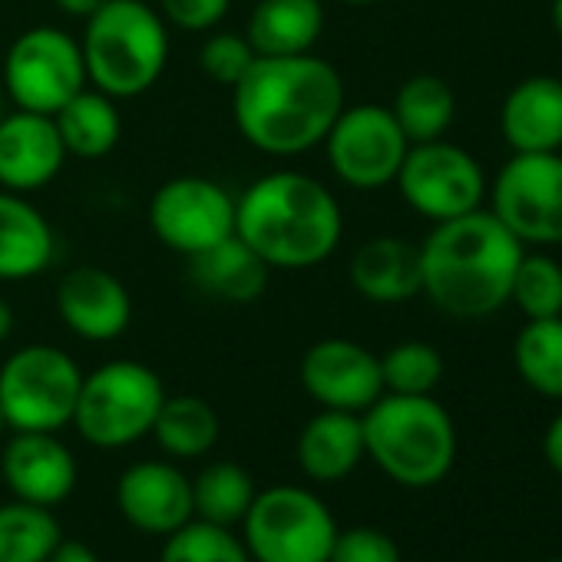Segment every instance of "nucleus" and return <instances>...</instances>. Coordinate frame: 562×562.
<instances>
[{
    "label": "nucleus",
    "mask_w": 562,
    "mask_h": 562,
    "mask_svg": "<svg viewBox=\"0 0 562 562\" xmlns=\"http://www.w3.org/2000/svg\"><path fill=\"white\" fill-rule=\"evenodd\" d=\"M341 74L315 57H255L232 87V120L241 139L265 156H302L325 143L345 110Z\"/></svg>",
    "instance_id": "nucleus-1"
},
{
    "label": "nucleus",
    "mask_w": 562,
    "mask_h": 562,
    "mask_svg": "<svg viewBox=\"0 0 562 562\" xmlns=\"http://www.w3.org/2000/svg\"><path fill=\"white\" fill-rule=\"evenodd\" d=\"M526 245L490 212L437 222L420 241V295L450 318L476 322L509 305Z\"/></svg>",
    "instance_id": "nucleus-2"
},
{
    "label": "nucleus",
    "mask_w": 562,
    "mask_h": 562,
    "mask_svg": "<svg viewBox=\"0 0 562 562\" xmlns=\"http://www.w3.org/2000/svg\"><path fill=\"white\" fill-rule=\"evenodd\" d=\"M235 235L268 268H315L345 238V215L335 192L308 172L278 169L255 179L235 199Z\"/></svg>",
    "instance_id": "nucleus-3"
},
{
    "label": "nucleus",
    "mask_w": 562,
    "mask_h": 562,
    "mask_svg": "<svg viewBox=\"0 0 562 562\" xmlns=\"http://www.w3.org/2000/svg\"><path fill=\"white\" fill-rule=\"evenodd\" d=\"M364 453L401 486H434L457 460V427L434 394H381L364 414Z\"/></svg>",
    "instance_id": "nucleus-4"
},
{
    "label": "nucleus",
    "mask_w": 562,
    "mask_h": 562,
    "mask_svg": "<svg viewBox=\"0 0 562 562\" xmlns=\"http://www.w3.org/2000/svg\"><path fill=\"white\" fill-rule=\"evenodd\" d=\"M87 83L113 100L149 93L169 64V24L146 0H106L80 41Z\"/></svg>",
    "instance_id": "nucleus-5"
},
{
    "label": "nucleus",
    "mask_w": 562,
    "mask_h": 562,
    "mask_svg": "<svg viewBox=\"0 0 562 562\" xmlns=\"http://www.w3.org/2000/svg\"><path fill=\"white\" fill-rule=\"evenodd\" d=\"M166 401L162 378L139 361H106L83 374L74 427L90 447L123 450L153 434L156 414Z\"/></svg>",
    "instance_id": "nucleus-6"
},
{
    "label": "nucleus",
    "mask_w": 562,
    "mask_h": 562,
    "mask_svg": "<svg viewBox=\"0 0 562 562\" xmlns=\"http://www.w3.org/2000/svg\"><path fill=\"white\" fill-rule=\"evenodd\" d=\"M241 529L251 562H328L338 536L328 503L295 483L258 490Z\"/></svg>",
    "instance_id": "nucleus-7"
},
{
    "label": "nucleus",
    "mask_w": 562,
    "mask_h": 562,
    "mask_svg": "<svg viewBox=\"0 0 562 562\" xmlns=\"http://www.w3.org/2000/svg\"><path fill=\"white\" fill-rule=\"evenodd\" d=\"M80 384L83 371L67 351L27 345L0 364V411L14 434H57L74 424Z\"/></svg>",
    "instance_id": "nucleus-8"
},
{
    "label": "nucleus",
    "mask_w": 562,
    "mask_h": 562,
    "mask_svg": "<svg viewBox=\"0 0 562 562\" xmlns=\"http://www.w3.org/2000/svg\"><path fill=\"white\" fill-rule=\"evenodd\" d=\"M87 87L80 41L57 27L24 31L4 57V90L18 110L54 116Z\"/></svg>",
    "instance_id": "nucleus-9"
},
{
    "label": "nucleus",
    "mask_w": 562,
    "mask_h": 562,
    "mask_svg": "<svg viewBox=\"0 0 562 562\" xmlns=\"http://www.w3.org/2000/svg\"><path fill=\"white\" fill-rule=\"evenodd\" d=\"M322 146L328 153L331 172L361 192L391 186L411 149L391 106L381 103L345 106Z\"/></svg>",
    "instance_id": "nucleus-10"
},
{
    "label": "nucleus",
    "mask_w": 562,
    "mask_h": 562,
    "mask_svg": "<svg viewBox=\"0 0 562 562\" xmlns=\"http://www.w3.org/2000/svg\"><path fill=\"white\" fill-rule=\"evenodd\" d=\"M394 182L404 202L434 225L483 209L486 195V176L476 156L447 139L411 146Z\"/></svg>",
    "instance_id": "nucleus-11"
},
{
    "label": "nucleus",
    "mask_w": 562,
    "mask_h": 562,
    "mask_svg": "<svg viewBox=\"0 0 562 562\" xmlns=\"http://www.w3.org/2000/svg\"><path fill=\"white\" fill-rule=\"evenodd\" d=\"M490 212L522 245H562V153H513Z\"/></svg>",
    "instance_id": "nucleus-12"
},
{
    "label": "nucleus",
    "mask_w": 562,
    "mask_h": 562,
    "mask_svg": "<svg viewBox=\"0 0 562 562\" xmlns=\"http://www.w3.org/2000/svg\"><path fill=\"white\" fill-rule=\"evenodd\" d=\"M153 235L186 258L235 235V195L205 176H176L149 199Z\"/></svg>",
    "instance_id": "nucleus-13"
},
{
    "label": "nucleus",
    "mask_w": 562,
    "mask_h": 562,
    "mask_svg": "<svg viewBox=\"0 0 562 562\" xmlns=\"http://www.w3.org/2000/svg\"><path fill=\"white\" fill-rule=\"evenodd\" d=\"M302 387L325 411L364 414L381 394V358L358 341L325 338L302 358Z\"/></svg>",
    "instance_id": "nucleus-14"
},
{
    "label": "nucleus",
    "mask_w": 562,
    "mask_h": 562,
    "mask_svg": "<svg viewBox=\"0 0 562 562\" xmlns=\"http://www.w3.org/2000/svg\"><path fill=\"white\" fill-rule=\"evenodd\" d=\"M57 312L77 338L106 345L126 335L133 322V299L113 271L100 265H77L57 281Z\"/></svg>",
    "instance_id": "nucleus-15"
},
{
    "label": "nucleus",
    "mask_w": 562,
    "mask_h": 562,
    "mask_svg": "<svg viewBox=\"0 0 562 562\" xmlns=\"http://www.w3.org/2000/svg\"><path fill=\"white\" fill-rule=\"evenodd\" d=\"M116 506L133 529L146 536H169L195 516L192 480L166 460H139L123 470L116 483Z\"/></svg>",
    "instance_id": "nucleus-16"
},
{
    "label": "nucleus",
    "mask_w": 562,
    "mask_h": 562,
    "mask_svg": "<svg viewBox=\"0 0 562 562\" xmlns=\"http://www.w3.org/2000/svg\"><path fill=\"white\" fill-rule=\"evenodd\" d=\"M0 476L11 486L14 499L54 509L74 496L80 470L74 450L57 440V434L18 430L0 453Z\"/></svg>",
    "instance_id": "nucleus-17"
},
{
    "label": "nucleus",
    "mask_w": 562,
    "mask_h": 562,
    "mask_svg": "<svg viewBox=\"0 0 562 562\" xmlns=\"http://www.w3.org/2000/svg\"><path fill=\"white\" fill-rule=\"evenodd\" d=\"M67 162L54 116L14 110L0 120V189L37 192L50 186Z\"/></svg>",
    "instance_id": "nucleus-18"
},
{
    "label": "nucleus",
    "mask_w": 562,
    "mask_h": 562,
    "mask_svg": "<svg viewBox=\"0 0 562 562\" xmlns=\"http://www.w3.org/2000/svg\"><path fill=\"white\" fill-rule=\"evenodd\" d=\"M348 278L374 305H404L420 295V245L401 235H374L351 255Z\"/></svg>",
    "instance_id": "nucleus-19"
},
{
    "label": "nucleus",
    "mask_w": 562,
    "mask_h": 562,
    "mask_svg": "<svg viewBox=\"0 0 562 562\" xmlns=\"http://www.w3.org/2000/svg\"><path fill=\"white\" fill-rule=\"evenodd\" d=\"M499 130L513 153H562V80H519L503 100Z\"/></svg>",
    "instance_id": "nucleus-20"
},
{
    "label": "nucleus",
    "mask_w": 562,
    "mask_h": 562,
    "mask_svg": "<svg viewBox=\"0 0 562 562\" xmlns=\"http://www.w3.org/2000/svg\"><path fill=\"white\" fill-rule=\"evenodd\" d=\"M57 235L21 192L0 189V281H27L54 265Z\"/></svg>",
    "instance_id": "nucleus-21"
},
{
    "label": "nucleus",
    "mask_w": 562,
    "mask_h": 562,
    "mask_svg": "<svg viewBox=\"0 0 562 562\" xmlns=\"http://www.w3.org/2000/svg\"><path fill=\"white\" fill-rule=\"evenodd\" d=\"M268 261L238 235L222 238L218 245L189 258L192 285L225 305H251L268 289Z\"/></svg>",
    "instance_id": "nucleus-22"
},
{
    "label": "nucleus",
    "mask_w": 562,
    "mask_h": 562,
    "mask_svg": "<svg viewBox=\"0 0 562 562\" xmlns=\"http://www.w3.org/2000/svg\"><path fill=\"white\" fill-rule=\"evenodd\" d=\"M295 457L299 467L305 470V476H312L315 483H338L345 476H351L364 453V427H361V414H348V411H325L315 414L295 443Z\"/></svg>",
    "instance_id": "nucleus-23"
},
{
    "label": "nucleus",
    "mask_w": 562,
    "mask_h": 562,
    "mask_svg": "<svg viewBox=\"0 0 562 562\" xmlns=\"http://www.w3.org/2000/svg\"><path fill=\"white\" fill-rule=\"evenodd\" d=\"M322 34H325L322 0H258L245 27V37L258 57L312 54Z\"/></svg>",
    "instance_id": "nucleus-24"
},
{
    "label": "nucleus",
    "mask_w": 562,
    "mask_h": 562,
    "mask_svg": "<svg viewBox=\"0 0 562 562\" xmlns=\"http://www.w3.org/2000/svg\"><path fill=\"white\" fill-rule=\"evenodd\" d=\"M57 133L64 139L67 156L80 159H103L116 149L123 136V116L116 100L100 93L97 87H83L54 113Z\"/></svg>",
    "instance_id": "nucleus-25"
},
{
    "label": "nucleus",
    "mask_w": 562,
    "mask_h": 562,
    "mask_svg": "<svg viewBox=\"0 0 562 562\" xmlns=\"http://www.w3.org/2000/svg\"><path fill=\"white\" fill-rule=\"evenodd\" d=\"M391 113H394V120L404 130L411 146L434 143V139H443L447 130L453 126L457 97H453V90H450V83L443 77L417 74L397 90V97L391 103Z\"/></svg>",
    "instance_id": "nucleus-26"
},
{
    "label": "nucleus",
    "mask_w": 562,
    "mask_h": 562,
    "mask_svg": "<svg viewBox=\"0 0 562 562\" xmlns=\"http://www.w3.org/2000/svg\"><path fill=\"white\" fill-rule=\"evenodd\" d=\"M218 434H222V424H218L215 407L195 394H179V397L166 394L153 424L156 443L176 460L205 457L218 443Z\"/></svg>",
    "instance_id": "nucleus-27"
},
{
    "label": "nucleus",
    "mask_w": 562,
    "mask_h": 562,
    "mask_svg": "<svg viewBox=\"0 0 562 562\" xmlns=\"http://www.w3.org/2000/svg\"><path fill=\"white\" fill-rule=\"evenodd\" d=\"M255 480L245 467L232 460H215L209 463L195 480H192V509L195 519L215 522V526H238L255 499Z\"/></svg>",
    "instance_id": "nucleus-28"
},
{
    "label": "nucleus",
    "mask_w": 562,
    "mask_h": 562,
    "mask_svg": "<svg viewBox=\"0 0 562 562\" xmlns=\"http://www.w3.org/2000/svg\"><path fill=\"white\" fill-rule=\"evenodd\" d=\"M60 539L54 509L24 499L0 506V562H47Z\"/></svg>",
    "instance_id": "nucleus-29"
},
{
    "label": "nucleus",
    "mask_w": 562,
    "mask_h": 562,
    "mask_svg": "<svg viewBox=\"0 0 562 562\" xmlns=\"http://www.w3.org/2000/svg\"><path fill=\"white\" fill-rule=\"evenodd\" d=\"M513 364L529 391L562 401V315L526 322L513 345Z\"/></svg>",
    "instance_id": "nucleus-30"
},
{
    "label": "nucleus",
    "mask_w": 562,
    "mask_h": 562,
    "mask_svg": "<svg viewBox=\"0 0 562 562\" xmlns=\"http://www.w3.org/2000/svg\"><path fill=\"white\" fill-rule=\"evenodd\" d=\"M509 305H516L526 315V322L559 318L562 315V265L542 251H522L516 274H513Z\"/></svg>",
    "instance_id": "nucleus-31"
},
{
    "label": "nucleus",
    "mask_w": 562,
    "mask_h": 562,
    "mask_svg": "<svg viewBox=\"0 0 562 562\" xmlns=\"http://www.w3.org/2000/svg\"><path fill=\"white\" fill-rule=\"evenodd\" d=\"M159 562H251V555L228 526L192 516L186 526L166 536Z\"/></svg>",
    "instance_id": "nucleus-32"
},
{
    "label": "nucleus",
    "mask_w": 562,
    "mask_h": 562,
    "mask_svg": "<svg viewBox=\"0 0 562 562\" xmlns=\"http://www.w3.org/2000/svg\"><path fill=\"white\" fill-rule=\"evenodd\" d=\"M384 394H434L443 381V358L427 341H401L381 355Z\"/></svg>",
    "instance_id": "nucleus-33"
},
{
    "label": "nucleus",
    "mask_w": 562,
    "mask_h": 562,
    "mask_svg": "<svg viewBox=\"0 0 562 562\" xmlns=\"http://www.w3.org/2000/svg\"><path fill=\"white\" fill-rule=\"evenodd\" d=\"M255 57L258 54L251 50L248 37L222 31V34H209L205 37V44L199 50V67H202V74L209 80L235 87L248 74V67L255 64Z\"/></svg>",
    "instance_id": "nucleus-34"
},
{
    "label": "nucleus",
    "mask_w": 562,
    "mask_h": 562,
    "mask_svg": "<svg viewBox=\"0 0 562 562\" xmlns=\"http://www.w3.org/2000/svg\"><path fill=\"white\" fill-rule=\"evenodd\" d=\"M328 562H404V559L394 536L374 526H355L345 532L338 529Z\"/></svg>",
    "instance_id": "nucleus-35"
},
{
    "label": "nucleus",
    "mask_w": 562,
    "mask_h": 562,
    "mask_svg": "<svg viewBox=\"0 0 562 562\" xmlns=\"http://www.w3.org/2000/svg\"><path fill=\"white\" fill-rule=\"evenodd\" d=\"M228 8H232V0H159L156 4V11L162 14L169 27L192 31V34L215 31L225 21Z\"/></svg>",
    "instance_id": "nucleus-36"
},
{
    "label": "nucleus",
    "mask_w": 562,
    "mask_h": 562,
    "mask_svg": "<svg viewBox=\"0 0 562 562\" xmlns=\"http://www.w3.org/2000/svg\"><path fill=\"white\" fill-rule=\"evenodd\" d=\"M47 562H103V559L93 546H87L80 539H60Z\"/></svg>",
    "instance_id": "nucleus-37"
},
{
    "label": "nucleus",
    "mask_w": 562,
    "mask_h": 562,
    "mask_svg": "<svg viewBox=\"0 0 562 562\" xmlns=\"http://www.w3.org/2000/svg\"><path fill=\"white\" fill-rule=\"evenodd\" d=\"M542 457H546V463L562 476V411L552 417V424H549L546 434H542Z\"/></svg>",
    "instance_id": "nucleus-38"
},
{
    "label": "nucleus",
    "mask_w": 562,
    "mask_h": 562,
    "mask_svg": "<svg viewBox=\"0 0 562 562\" xmlns=\"http://www.w3.org/2000/svg\"><path fill=\"white\" fill-rule=\"evenodd\" d=\"M54 4L64 11V14H70V18H77V21H87V18H93L106 0H54Z\"/></svg>",
    "instance_id": "nucleus-39"
},
{
    "label": "nucleus",
    "mask_w": 562,
    "mask_h": 562,
    "mask_svg": "<svg viewBox=\"0 0 562 562\" xmlns=\"http://www.w3.org/2000/svg\"><path fill=\"white\" fill-rule=\"evenodd\" d=\"M11 331H14V308L0 299V341H8Z\"/></svg>",
    "instance_id": "nucleus-40"
},
{
    "label": "nucleus",
    "mask_w": 562,
    "mask_h": 562,
    "mask_svg": "<svg viewBox=\"0 0 562 562\" xmlns=\"http://www.w3.org/2000/svg\"><path fill=\"white\" fill-rule=\"evenodd\" d=\"M552 27L562 37V0H552Z\"/></svg>",
    "instance_id": "nucleus-41"
},
{
    "label": "nucleus",
    "mask_w": 562,
    "mask_h": 562,
    "mask_svg": "<svg viewBox=\"0 0 562 562\" xmlns=\"http://www.w3.org/2000/svg\"><path fill=\"white\" fill-rule=\"evenodd\" d=\"M341 4H351V8H368V4H378V0H341Z\"/></svg>",
    "instance_id": "nucleus-42"
},
{
    "label": "nucleus",
    "mask_w": 562,
    "mask_h": 562,
    "mask_svg": "<svg viewBox=\"0 0 562 562\" xmlns=\"http://www.w3.org/2000/svg\"><path fill=\"white\" fill-rule=\"evenodd\" d=\"M4 427H8V420H4V411H0V434H4Z\"/></svg>",
    "instance_id": "nucleus-43"
},
{
    "label": "nucleus",
    "mask_w": 562,
    "mask_h": 562,
    "mask_svg": "<svg viewBox=\"0 0 562 562\" xmlns=\"http://www.w3.org/2000/svg\"><path fill=\"white\" fill-rule=\"evenodd\" d=\"M0 120H4V100H0Z\"/></svg>",
    "instance_id": "nucleus-44"
},
{
    "label": "nucleus",
    "mask_w": 562,
    "mask_h": 562,
    "mask_svg": "<svg viewBox=\"0 0 562 562\" xmlns=\"http://www.w3.org/2000/svg\"><path fill=\"white\" fill-rule=\"evenodd\" d=\"M546 562H562V555H555V559H546Z\"/></svg>",
    "instance_id": "nucleus-45"
}]
</instances>
